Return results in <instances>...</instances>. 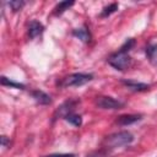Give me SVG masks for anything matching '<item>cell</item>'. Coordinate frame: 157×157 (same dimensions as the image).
I'll return each instance as SVG.
<instances>
[{
	"label": "cell",
	"mask_w": 157,
	"mask_h": 157,
	"mask_svg": "<svg viewBox=\"0 0 157 157\" xmlns=\"http://www.w3.org/2000/svg\"><path fill=\"white\" fill-rule=\"evenodd\" d=\"M134 141V135L130 131L123 130V131H118V132H113L108 136L104 137L102 146L104 150L110 151V150H115L123 146H128Z\"/></svg>",
	"instance_id": "6da1fadb"
},
{
	"label": "cell",
	"mask_w": 157,
	"mask_h": 157,
	"mask_svg": "<svg viewBox=\"0 0 157 157\" xmlns=\"http://www.w3.org/2000/svg\"><path fill=\"white\" fill-rule=\"evenodd\" d=\"M108 64L115 70L124 71L131 65V56L129 55V52L126 49L120 47L117 52L112 53L108 56Z\"/></svg>",
	"instance_id": "7a4b0ae2"
},
{
	"label": "cell",
	"mask_w": 157,
	"mask_h": 157,
	"mask_svg": "<svg viewBox=\"0 0 157 157\" xmlns=\"http://www.w3.org/2000/svg\"><path fill=\"white\" fill-rule=\"evenodd\" d=\"M92 80H93V75L92 74H87V72H74V74H70V75L65 76L64 78H61V81L59 82V86L63 87V88L80 87V86H83V85L88 83Z\"/></svg>",
	"instance_id": "3957f363"
},
{
	"label": "cell",
	"mask_w": 157,
	"mask_h": 157,
	"mask_svg": "<svg viewBox=\"0 0 157 157\" xmlns=\"http://www.w3.org/2000/svg\"><path fill=\"white\" fill-rule=\"evenodd\" d=\"M78 103H80V99H75V98H70V99H66L65 102H63L54 112L53 121H55L59 118H65L70 113H74V110Z\"/></svg>",
	"instance_id": "277c9868"
},
{
	"label": "cell",
	"mask_w": 157,
	"mask_h": 157,
	"mask_svg": "<svg viewBox=\"0 0 157 157\" xmlns=\"http://www.w3.org/2000/svg\"><path fill=\"white\" fill-rule=\"evenodd\" d=\"M96 105L101 109H120L124 107V103L119 99H115L110 96H99L96 98Z\"/></svg>",
	"instance_id": "5b68a950"
},
{
	"label": "cell",
	"mask_w": 157,
	"mask_h": 157,
	"mask_svg": "<svg viewBox=\"0 0 157 157\" xmlns=\"http://www.w3.org/2000/svg\"><path fill=\"white\" fill-rule=\"evenodd\" d=\"M141 119H142V114H123L115 119V124L120 126H126V125L135 124Z\"/></svg>",
	"instance_id": "8992f818"
},
{
	"label": "cell",
	"mask_w": 157,
	"mask_h": 157,
	"mask_svg": "<svg viewBox=\"0 0 157 157\" xmlns=\"http://www.w3.org/2000/svg\"><path fill=\"white\" fill-rule=\"evenodd\" d=\"M128 90L132 92H146L150 90V85L144 83V82H137L134 80H121L120 81Z\"/></svg>",
	"instance_id": "52a82bcc"
},
{
	"label": "cell",
	"mask_w": 157,
	"mask_h": 157,
	"mask_svg": "<svg viewBox=\"0 0 157 157\" xmlns=\"http://www.w3.org/2000/svg\"><path fill=\"white\" fill-rule=\"evenodd\" d=\"M31 96H32V98L38 104H42V105H49L53 102L52 97L48 93H45L44 91H42V90H33V91H31Z\"/></svg>",
	"instance_id": "ba28073f"
},
{
	"label": "cell",
	"mask_w": 157,
	"mask_h": 157,
	"mask_svg": "<svg viewBox=\"0 0 157 157\" xmlns=\"http://www.w3.org/2000/svg\"><path fill=\"white\" fill-rule=\"evenodd\" d=\"M44 32V26L37 21V20H32L28 25V37L29 39H34L39 36H42V33Z\"/></svg>",
	"instance_id": "9c48e42d"
},
{
	"label": "cell",
	"mask_w": 157,
	"mask_h": 157,
	"mask_svg": "<svg viewBox=\"0 0 157 157\" xmlns=\"http://www.w3.org/2000/svg\"><path fill=\"white\" fill-rule=\"evenodd\" d=\"M72 36L76 37V38H78V39H80L81 42H83V43H90V42H91V38H92L91 32H90V29H88L86 26L72 29Z\"/></svg>",
	"instance_id": "30bf717a"
},
{
	"label": "cell",
	"mask_w": 157,
	"mask_h": 157,
	"mask_svg": "<svg viewBox=\"0 0 157 157\" xmlns=\"http://www.w3.org/2000/svg\"><path fill=\"white\" fill-rule=\"evenodd\" d=\"M146 56L152 65L157 66V43H150L146 47Z\"/></svg>",
	"instance_id": "8fae6325"
},
{
	"label": "cell",
	"mask_w": 157,
	"mask_h": 157,
	"mask_svg": "<svg viewBox=\"0 0 157 157\" xmlns=\"http://www.w3.org/2000/svg\"><path fill=\"white\" fill-rule=\"evenodd\" d=\"M74 4H75V1H74V0H65V1H60V2H58V4L55 5L53 13H54L55 16H60V15H61V13H64L66 10H69Z\"/></svg>",
	"instance_id": "7c38bea8"
},
{
	"label": "cell",
	"mask_w": 157,
	"mask_h": 157,
	"mask_svg": "<svg viewBox=\"0 0 157 157\" xmlns=\"http://www.w3.org/2000/svg\"><path fill=\"white\" fill-rule=\"evenodd\" d=\"M0 83H1L2 86H7V87H11V88H17V90H25V88H26V86H25L23 83L16 82V81H13V80H10V78H7L6 76H1V77H0Z\"/></svg>",
	"instance_id": "4fadbf2b"
},
{
	"label": "cell",
	"mask_w": 157,
	"mask_h": 157,
	"mask_svg": "<svg viewBox=\"0 0 157 157\" xmlns=\"http://www.w3.org/2000/svg\"><path fill=\"white\" fill-rule=\"evenodd\" d=\"M64 119H65L67 123H70L71 125L76 126V128H80V126L82 125V117H81L80 114H76L75 112H74V113L67 114Z\"/></svg>",
	"instance_id": "5bb4252c"
},
{
	"label": "cell",
	"mask_w": 157,
	"mask_h": 157,
	"mask_svg": "<svg viewBox=\"0 0 157 157\" xmlns=\"http://www.w3.org/2000/svg\"><path fill=\"white\" fill-rule=\"evenodd\" d=\"M117 10H118V4H117V2H113V4L108 5V6H104L99 16H101V17H108V16H110L112 13H114Z\"/></svg>",
	"instance_id": "9a60e30c"
},
{
	"label": "cell",
	"mask_w": 157,
	"mask_h": 157,
	"mask_svg": "<svg viewBox=\"0 0 157 157\" xmlns=\"http://www.w3.org/2000/svg\"><path fill=\"white\" fill-rule=\"evenodd\" d=\"M7 5L13 12H17V11L22 10V7L26 5V1H23V0H11V1H7Z\"/></svg>",
	"instance_id": "2e32d148"
},
{
	"label": "cell",
	"mask_w": 157,
	"mask_h": 157,
	"mask_svg": "<svg viewBox=\"0 0 157 157\" xmlns=\"http://www.w3.org/2000/svg\"><path fill=\"white\" fill-rule=\"evenodd\" d=\"M87 157H109V151L102 148V150H98V151H93L91 153L87 155Z\"/></svg>",
	"instance_id": "e0dca14e"
},
{
	"label": "cell",
	"mask_w": 157,
	"mask_h": 157,
	"mask_svg": "<svg viewBox=\"0 0 157 157\" xmlns=\"http://www.w3.org/2000/svg\"><path fill=\"white\" fill-rule=\"evenodd\" d=\"M1 146L5 147V148H10V147H11V141H10V139H9L7 136H5V135L1 136Z\"/></svg>",
	"instance_id": "ac0fdd59"
},
{
	"label": "cell",
	"mask_w": 157,
	"mask_h": 157,
	"mask_svg": "<svg viewBox=\"0 0 157 157\" xmlns=\"http://www.w3.org/2000/svg\"><path fill=\"white\" fill-rule=\"evenodd\" d=\"M44 157H76L75 153H52Z\"/></svg>",
	"instance_id": "d6986e66"
}]
</instances>
